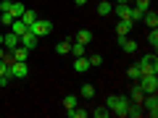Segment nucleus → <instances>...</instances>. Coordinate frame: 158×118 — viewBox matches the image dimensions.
Listing matches in <instances>:
<instances>
[{
    "label": "nucleus",
    "instance_id": "obj_1",
    "mask_svg": "<svg viewBox=\"0 0 158 118\" xmlns=\"http://www.w3.org/2000/svg\"><path fill=\"white\" fill-rule=\"evenodd\" d=\"M106 108L111 113H116V116H127V110H129V97H121V95H111L106 100Z\"/></svg>",
    "mask_w": 158,
    "mask_h": 118
},
{
    "label": "nucleus",
    "instance_id": "obj_2",
    "mask_svg": "<svg viewBox=\"0 0 158 118\" xmlns=\"http://www.w3.org/2000/svg\"><path fill=\"white\" fill-rule=\"evenodd\" d=\"M29 32L37 34V37H45V34L53 32V24L48 21V18H34V21L29 24Z\"/></svg>",
    "mask_w": 158,
    "mask_h": 118
},
{
    "label": "nucleus",
    "instance_id": "obj_3",
    "mask_svg": "<svg viewBox=\"0 0 158 118\" xmlns=\"http://www.w3.org/2000/svg\"><path fill=\"white\" fill-rule=\"evenodd\" d=\"M137 84L142 87L145 95H153V92L158 89V76H156V73H142V76L137 79Z\"/></svg>",
    "mask_w": 158,
    "mask_h": 118
},
{
    "label": "nucleus",
    "instance_id": "obj_4",
    "mask_svg": "<svg viewBox=\"0 0 158 118\" xmlns=\"http://www.w3.org/2000/svg\"><path fill=\"white\" fill-rule=\"evenodd\" d=\"M137 66H140V76L142 73H158V58L156 55H142V61Z\"/></svg>",
    "mask_w": 158,
    "mask_h": 118
},
{
    "label": "nucleus",
    "instance_id": "obj_5",
    "mask_svg": "<svg viewBox=\"0 0 158 118\" xmlns=\"http://www.w3.org/2000/svg\"><path fill=\"white\" fill-rule=\"evenodd\" d=\"M142 110H145L150 118L158 116V100H156V92H153V95H148V97H142Z\"/></svg>",
    "mask_w": 158,
    "mask_h": 118
},
{
    "label": "nucleus",
    "instance_id": "obj_6",
    "mask_svg": "<svg viewBox=\"0 0 158 118\" xmlns=\"http://www.w3.org/2000/svg\"><path fill=\"white\" fill-rule=\"evenodd\" d=\"M8 68H11V76L13 79H24V76H27V71H29L27 61H11V63H8Z\"/></svg>",
    "mask_w": 158,
    "mask_h": 118
},
{
    "label": "nucleus",
    "instance_id": "obj_7",
    "mask_svg": "<svg viewBox=\"0 0 158 118\" xmlns=\"http://www.w3.org/2000/svg\"><path fill=\"white\" fill-rule=\"evenodd\" d=\"M37 34H32V32H29V29H27V32H24L21 34V37H19V45H21V47H27V50H32V47H37Z\"/></svg>",
    "mask_w": 158,
    "mask_h": 118
},
{
    "label": "nucleus",
    "instance_id": "obj_8",
    "mask_svg": "<svg viewBox=\"0 0 158 118\" xmlns=\"http://www.w3.org/2000/svg\"><path fill=\"white\" fill-rule=\"evenodd\" d=\"M132 18H118V24H116V32H118V37H127L129 34V29H132Z\"/></svg>",
    "mask_w": 158,
    "mask_h": 118
},
{
    "label": "nucleus",
    "instance_id": "obj_9",
    "mask_svg": "<svg viewBox=\"0 0 158 118\" xmlns=\"http://www.w3.org/2000/svg\"><path fill=\"white\" fill-rule=\"evenodd\" d=\"M16 45H19V34H13V32L3 34V47H6V50H13Z\"/></svg>",
    "mask_w": 158,
    "mask_h": 118
},
{
    "label": "nucleus",
    "instance_id": "obj_10",
    "mask_svg": "<svg viewBox=\"0 0 158 118\" xmlns=\"http://www.w3.org/2000/svg\"><path fill=\"white\" fill-rule=\"evenodd\" d=\"M27 55H29V50H27V47H21V45H16L11 50V61H27Z\"/></svg>",
    "mask_w": 158,
    "mask_h": 118
},
{
    "label": "nucleus",
    "instance_id": "obj_11",
    "mask_svg": "<svg viewBox=\"0 0 158 118\" xmlns=\"http://www.w3.org/2000/svg\"><path fill=\"white\" fill-rule=\"evenodd\" d=\"M118 45L124 47V53H135L137 50V42L135 39H127V37H118Z\"/></svg>",
    "mask_w": 158,
    "mask_h": 118
},
{
    "label": "nucleus",
    "instance_id": "obj_12",
    "mask_svg": "<svg viewBox=\"0 0 158 118\" xmlns=\"http://www.w3.org/2000/svg\"><path fill=\"white\" fill-rule=\"evenodd\" d=\"M27 29H29V26L21 21V18H13V24H11V32H13V34H19V37H21V34L27 32Z\"/></svg>",
    "mask_w": 158,
    "mask_h": 118
},
{
    "label": "nucleus",
    "instance_id": "obj_13",
    "mask_svg": "<svg viewBox=\"0 0 158 118\" xmlns=\"http://www.w3.org/2000/svg\"><path fill=\"white\" fill-rule=\"evenodd\" d=\"M142 21H145L150 29L158 26V16H156V11H145V13H142Z\"/></svg>",
    "mask_w": 158,
    "mask_h": 118
},
{
    "label": "nucleus",
    "instance_id": "obj_14",
    "mask_svg": "<svg viewBox=\"0 0 158 118\" xmlns=\"http://www.w3.org/2000/svg\"><path fill=\"white\" fill-rule=\"evenodd\" d=\"M74 68H77V71H87V68H90V58H87V55H79L77 61H74Z\"/></svg>",
    "mask_w": 158,
    "mask_h": 118
},
{
    "label": "nucleus",
    "instance_id": "obj_15",
    "mask_svg": "<svg viewBox=\"0 0 158 118\" xmlns=\"http://www.w3.org/2000/svg\"><path fill=\"white\" fill-rule=\"evenodd\" d=\"M8 11H11L13 18H21V13L27 11V8H24V3H11V8H8Z\"/></svg>",
    "mask_w": 158,
    "mask_h": 118
},
{
    "label": "nucleus",
    "instance_id": "obj_16",
    "mask_svg": "<svg viewBox=\"0 0 158 118\" xmlns=\"http://www.w3.org/2000/svg\"><path fill=\"white\" fill-rule=\"evenodd\" d=\"M77 102H79V97H77V95H66V97H63V108H66V110L77 108Z\"/></svg>",
    "mask_w": 158,
    "mask_h": 118
},
{
    "label": "nucleus",
    "instance_id": "obj_17",
    "mask_svg": "<svg viewBox=\"0 0 158 118\" xmlns=\"http://www.w3.org/2000/svg\"><path fill=\"white\" fill-rule=\"evenodd\" d=\"M142 97H145V92H142V87L137 84L135 89H132V97H129V102H142Z\"/></svg>",
    "mask_w": 158,
    "mask_h": 118
},
{
    "label": "nucleus",
    "instance_id": "obj_18",
    "mask_svg": "<svg viewBox=\"0 0 158 118\" xmlns=\"http://www.w3.org/2000/svg\"><path fill=\"white\" fill-rule=\"evenodd\" d=\"M90 39H92V34H90V29H82V32L77 34V42H82V45H90Z\"/></svg>",
    "mask_w": 158,
    "mask_h": 118
},
{
    "label": "nucleus",
    "instance_id": "obj_19",
    "mask_svg": "<svg viewBox=\"0 0 158 118\" xmlns=\"http://www.w3.org/2000/svg\"><path fill=\"white\" fill-rule=\"evenodd\" d=\"M111 11H113V6L108 3V0H103V3H98V13H100V16H108Z\"/></svg>",
    "mask_w": 158,
    "mask_h": 118
},
{
    "label": "nucleus",
    "instance_id": "obj_20",
    "mask_svg": "<svg viewBox=\"0 0 158 118\" xmlns=\"http://www.w3.org/2000/svg\"><path fill=\"white\" fill-rule=\"evenodd\" d=\"M85 47H87V45H82V42H74V45H71V50H69V53H71L74 58H79V55H85Z\"/></svg>",
    "mask_w": 158,
    "mask_h": 118
},
{
    "label": "nucleus",
    "instance_id": "obj_21",
    "mask_svg": "<svg viewBox=\"0 0 158 118\" xmlns=\"http://www.w3.org/2000/svg\"><path fill=\"white\" fill-rule=\"evenodd\" d=\"M79 95L90 100V97H95V87H92V84H82V89H79Z\"/></svg>",
    "mask_w": 158,
    "mask_h": 118
},
{
    "label": "nucleus",
    "instance_id": "obj_22",
    "mask_svg": "<svg viewBox=\"0 0 158 118\" xmlns=\"http://www.w3.org/2000/svg\"><path fill=\"white\" fill-rule=\"evenodd\" d=\"M34 18H37V13H34V11H29V8H27V11H24V13H21V21L27 24V26H29V24L34 21Z\"/></svg>",
    "mask_w": 158,
    "mask_h": 118
},
{
    "label": "nucleus",
    "instance_id": "obj_23",
    "mask_svg": "<svg viewBox=\"0 0 158 118\" xmlns=\"http://www.w3.org/2000/svg\"><path fill=\"white\" fill-rule=\"evenodd\" d=\"M69 50H71L69 42H58V45H56V53H58V55H69Z\"/></svg>",
    "mask_w": 158,
    "mask_h": 118
},
{
    "label": "nucleus",
    "instance_id": "obj_24",
    "mask_svg": "<svg viewBox=\"0 0 158 118\" xmlns=\"http://www.w3.org/2000/svg\"><path fill=\"white\" fill-rule=\"evenodd\" d=\"M69 116H71V118H87L90 113H87V110H82V108H71V110H69Z\"/></svg>",
    "mask_w": 158,
    "mask_h": 118
},
{
    "label": "nucleus",
    "instance_id": "obj_25",
    "mask_svg": "<svg viewBox=\"0 0 158 118\" xmlns=\"http://www.w3.org/2000/svg\"><path fill=\"white\" fill-rule=\"evenodd\" d=\"M148 42H150L153 47H158V29H156V26H153V29H150V34H148Z\"/></svg>",
    "mask_w": 158,
    "mask_h": 118
},
{
    "label": "nucleus",
    "instance_id": "obj_26",
    "mask_svg": "<svg viewBox=\"0 0 158 118\" xmlns=\"http://www.w3.org/2000/svg\"><path fill=\"white\" fill-rule=\"evenodd\" d=\"M0 21H3V26H11V24H13V16H11V11H3Z\"/></svg>",
    "mask_w": 158,
    "mask_h": 118
},
{
    "label": "nucleus",
    "instance_id": "obj_27",
    "mask_svg": "<svg viewBox=\"0 0 158 118\" xmlns=\"http://www.w3.org/2000/svg\"><path fill=\"white\" fill-rule=\"evenodd\" d=\"M142 13H145V11H140V8H132L129 18H132V21H142Z\"/></svg>",
    "mask_w": 158,
    "mask_h": 118
},
{
    "label": "nucleus",
    "instance_id": "obj_28",
    "mask_svg": "<svg viewBox=\"0 0 158 118\" xmlns=\"http://www.w3.org/2000/svg\"><path fill=\"white\" fill-rule=\"evenodd\" d=\"M108 113H111L108 108H95V110H92V116H95V118H106Z\"/></svg>",
    "mask_w": 158,
    "mask_h": 118
},
{
    "label": "nucleus",
    "instance_id": "obj_29",
    "mask_svg": "<svg viewBox=\"0 0 158 118\" xmlns=\"http://www.w3.org/2000/svg\"><path fill=\"white\" fill-rule=\"evenodd\" d=\"M129 79H132V81L140 79V66H132V68H129Z\"/></svg>",
    "mask_w": 158,
    "mask_h": 118
},
{
    "label": "nucleus",
    "instance_id": "obj_30",
    "mask_svg": "<svg viewBox=\"0 0 158 118\" xmlns=\"http://www.w3.org/2000/svg\"><path fill=\"white\" fill-rule=\"evenodd\" d=\"M135 8H140V11H148L150 8V0H137V6Z\"/></svg>",
    "mask_w": 158,
    "mask_h": 118
},
{
    "label": "nucleus",
    "instance_id": "obj_31",
    "mask_svg": "<svg viewBox=\"0 0 158 118\" xmlns=\"http://www.w3.org/2000/svg\"><path fill=\"white\" fill-rule=\"evenodd\" d=\"M103 63V55H90V66H100Z\"/></svg>",
    "mask_w": 158,
    "mask_h": 118
},
{
    "label": "nucleus",
    "instance_id": "obj_32",
    "mask_svg": "<svg viewBox=\"0 0 158 118\" xmlns=\"http://www.w3.org/2000/svg\"><path fill=\"white\" fill-rule=\"evenodd\" d=\"M0 58H3V61H8V58H6V47H3V45H0Z\"/></svg>",
    "mask_w": 158,
    "mask_h": 118
},
{
    "label": "nucleus",
    "instance_id": "obj_33",
    "mask_svg": "<svg viewBox=\"0 0 158 118\" xmlns=\"http://www.w3.org/2000/svg\"><path fill=\"white\" fill-rule=\"evenodd\" d=\"M74 3H77V6H85V3H87V0H74Z\"/></svg>",
    "mask_w": 158,
    "mask_h": 118
},
{
    "label": "nucleus",
    "instance_id": "obj_34",
    "mask_svg": "<svg viewBox=\"0 0 158 118\" xmlns=\"http://www.w3.org/2000/svg\"><path fill=\"white\" fill-rule=\"evenodd\" d=\"M116 3H129V0H116Z\"/></svg>",
    "mask_w": 158,
    "mask_h": 118
},
{
    "label": "nucleus",
    "instance_id": "obj_35",
    "mask_svg": "<svg viewBox=\"0 0 158 118\" xmlns=\"http://www.w3.org/2000/svg\"><path fill=\"white\" fill-rule=\"evenodd\" d=\"M0 45H3V34H0Z\"/></svg>",
    "mask_w": 158,
    "mask_h": 118
}]
</instances>
